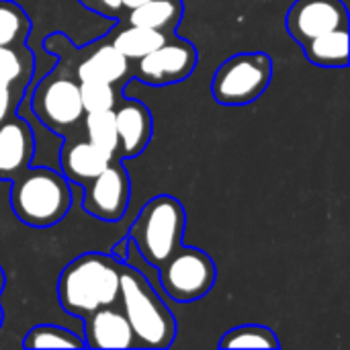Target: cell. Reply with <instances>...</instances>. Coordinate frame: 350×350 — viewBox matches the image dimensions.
<instances>
[{
  "mask_svg": "<svg viewBox=\"0 0 350 350\" xmlns=\"http://www.w3.org/2000/svg\"><path fill=\"white\" fill-rule=\"evenodd\" d=\"M115 123L119 135L117 158H137L146 152L152 139V115L150 109L135 98H121L115 105Z\"/></svg>",
  "mask_w": 350,
  "mask_h": 350,
  "instance_id": "12",
  "label": "cell"
},
{
  "mask_svg": "<svg viewBox=\"0 0 350 350\" xmlns=\"http://www.w3.org/2000/svg\"><path fill=\"white\" fill-rule=\"evenodd\" d=\"M117 156L94 146L86 137L78 139H66L62 152H59V164H62V174L70 183L84 185L98 176Z\"/></svg>",
  "mask_w": 350,
  "mask_h": 350,
  "instance_id": "14",
  "label": "cell"
},
{
  "mask_svg": "<svg viewBox=\"0 0 350 350\" xmlns=\"http://www.w3.org/2000/svg\"><path fill=\"white\" fill-rule=\"evenodd\" d=\"M23 347L25 349H84V340L80 334H74L72 330H66L62 326L39 324L25 334Z\"/></svg>",
  "mask_w": 350,
  "mask_h": 350,
  "instance_id": "22",
  "label": "cell"
},
{
  "mask_svg": "<svg viewBox=\"0 0 350 350\" xmlns=\"http://www.w3.org/2000/svg\"><path fill=\"white\" fill-rule=\"evenodd\" d=\"M197 59V47L191 41L172 35L158 49L135 59V70L129 74L150 86L176 84L187 80L195 72Z\"/></svg>",
  "mask_w": 350,
  "mask_h": 350,
  "instance_id": "8",
  "label": "cell"
},
{
  "mask_svg": "<svg viewBox=\"0 0 350 350\" xmlns=\"http://www.w3.org/2000/svg\"><path fill=\"white\" fill-rule=\"evenodd\" d=\"M123 260L113 254L86 252L76 256L59 275L57 299L66 314L84 318L119 299Z\"/></svg>",
  "mask_w": 350,
  "mask_h": 350,
  "instance_id": "1",
  "label": "cell"
},
{
  "mask_svg": "<svg viewBox=\"0 0 350 350\" xmlns=\"http://www.w3.org/2000/svg\"><path fill=\"white\" fill-rule=\"evenodd\" d=\"M33 115L53 133L70 135L84 119L80 82L66 66H55L33 88Z\"/></svg>",
  "mask_w": 350,
  "mask_h": 350,
  "instance_id": "6",
  "label": "cell"
},
{
  "mask_svg": "<svg viewBox=\"0 0 350 350\" xmlns=\"http://www.w3.org/2000/svg\"><path fill=\"white\" fill-rule=\"evenodd\" d=\"M158 269L164 293L176 304H193L205 297L217 279L213 258L191 246H178Z\"/></svg>",
  "mask_w": 350,
  "mask_h": 350,
  "instance_id": "7",
  "label": "cell"
},
{
  "mask_svg": "<svg viewBox=\"0 0 350 350\" xmlns=\"http://www.w3.org/2000/svg\"><path fill=\"white\" fill-rule=\"evenodd\" d=\"M84 349H139L133 330L121 310L115 306H105L84 316Z\"/></svg>",
  "mask_w": 350,
  "mask_h": 350,
  "instance_id": "11",
  "label": "cell"
},
{
  "mask_svg": "<svg viewBox=\"0 0 350 350\" xmlns=\"http://www.w3.org/2000/svg\"><path fill=\"white\" fill-rule=\"evenodd\" d=\"M84 131H86L88 142H92L94 146L117 156L119 135H117V123H115V111L113 109L84 113Z\"/></svg>",
  "mask_w": 350,
  "mask_h": 350,
  "instance_id": "23",
  "label": "cell"
},
{
  "mask_svg": "<svg viewBox=\"0 0 350 350\" xmlns=\"http://www.w3.org/2000/svg\"><path fill=\"white\" fill-rule=\"evenodd\" d=\"M86 10H92L100 16L113 18V21H121L125 14V8L121 4V0H78Z\"/></svg>",
  "mask_w": 350,
  "mask_h": 350,
  "instance_id": "25",
  "label": "cell"
},
{
  "mask_svg": "<svg viewBox=\"0 0 350 350\" xmlns=\"http://www.w3.org/2000/svg\"><path fill=\"white\" fill-rule=\"evenodd\" d=\"M82 187V209L94 219L115 224L127 213L131 183L121 158H115L98 176L84 183Z\"/></svg>",
  "mask_w": 350,
  "mask_h": 350,
  "instance_id": "9",
  "label": "cell"
},
{
  "mask_svg": "<svg viewBox=\"0 0 350 350\" xmlns=\"http://www.w3.org/2000/svg\"><path fill=\"white\" fill-rule=\"evenodd\" d=\"M78 82H109L117 84L129 76V59L119 53L111 43L94 47L76 68Z\"/></svg>",
  "mask_w": 350,
  "mask_h": 350,
  "instance_id": "15",
  "label": "cell"
},
{
  "mask_svg": "<svg viewBox=\"0 0 350 350\" xmlns=\"http://www.w3.org/2000/svg\"><path fill=\"white\" fill-rule=\"evenodd\" d=\"M4 283H6V277H4V271H2V267H0V293H2V289H4Z\"/></svg>",
  "mask_w": 350,
  "mask_h": 350,
  "instance_id": "28",
  "label": "cell"
},
{
  "mask_svg": "<svg viewBox=\"0 0 350 350\" xmlns=\"http://www.w3.org/2000/svg\"><path fill=\"white\" fill-rule=\"evenodd\" d=\"M31 33V18L12 0H0V45L21 47Z\"/></svg>",
  "mask_w": 350,
  "mask_h": 350,
  "instance_id": "21",
  "label": "cell"
},
{
  "mask_svg": "<svg viewBox=\"0 0 350 350\" xmlns=\"http://www.w3.org/2000/svg\"><path fill=\"white\" fill-rule=\"evenodd\" d=\"M185 226L183 203L170 195H158L142 207L127 238L150 267H160L183 244Z\"/></svg>",
  "mask_w": 350,
  "mask_h": 350,
  "instance_id": "4",
  "label": "cell"
},
{
  "mask_svg": "<svg viewBox=\"0 0 350 350\" xmlns=\"http://www.w3.org/2000/svg\"><path fill=\"white\" fill-rule=\"evenodd\" d=\"M306 57L320 68H345L349 64V27L328 31L320 37L306 41Z\"/></svg>",
  "mask_w": 350,
  "mask_h": 350,
  "instance_id": "18",
  "label": "cell"
},
{
  "mask_svg": "<svg viewBox=\"0 0 350 350\" xmlns=\"http://www.w3.org/2000/svg\"><path fill=\"white\" fill-rule=\"evenodd\" d=\"M273 80V59L265 51L228 57L213 74L211 94L221 107H246L258 100Z\"/></svg>",
  "mask_w": 350,
  "mask_h": 350,
  "instance_id": "5",
  "label": "cell"
},
{
  "mask_svg": "<svg viewBox=\"0 0 350 350\" xmlns=\"http://www.w3.org/2000/svg\"><path fill=\"white\" fill-rule=\"evenodd\" d=\"M281 347L277 334L269 326L260 324H244L228 330L221 340L219 349H269L277 350Z\"/></svg>",
  "mask_w": 350,
  "mask_h": 350,
  "instance_id": "20",
  "label": "cell"
},
{
  "mask_svg": "<svg viewBox=\"0 0 350 350\" xmlns=\"http://www.w3.org/2000/svg\"><path fill=\"white\" fill-rule=\"evenodd\" d=\"M144 2H148V0H121V4H123L125 10L135 8V6H139V4H144Z\"/></svg>",
  "mask_w": 350,
  "mask_h": 350,
  "instance_id": "27",
  "label": "cell"
},
{
  "mask_svg": "<svg viewBox=\"0 0 350 350\" xmlns=\"http://www.w3.org/2000/svg\"><path fill=\"white\" fill-rule=\"evenodd\" d=\"M23 96H25V90L21 88H10V86L0 88V123L16 113V105L21 103Z\"/></svg>",
  "mask_w": 350,
  "mask_h": 350,
  "instance_id": "26",
  "label": "cell"
},
{
  "mask_svg": "<svg viewBox=\"0 0 350 350\" xmlns=\"http://www.w3.org/2000/svg\"><path fill=\"white\" fill-rule=\"evenodd\" d=\"M176 35V33H174ZM172 35L150 29V27H137V25H125L115 29L109 35V43L123 53L129 62H135L150 51L158 49L162 43H166Z\"/></svg>",
  "mask_w": 350,
  "mask_h": 350,
  "instance_id": "17",
  "label": "cell"
},
{
  "mask_svg": "<svg viewBox=\"0 0 350 350\" xmlns=\"http://www.w3.org/2000/svg\"><path fill=\"white\" fill-rule=\"evenodd\" d=\"M2 320H4V314H2V308H0V326H2Z\"/></svg>",
  "mask_w": 350,
  "mask_h": 350,
  "instance_id": "29",
  "label": "cell"
},
{
  "mask_svg": "<svg viewBox=\"0 0 350 350\" xmlns=\"http://www.w3.org/2000/svg\"><path fill=\"white\" fill-rule=\"evenodd\" d=\"M185 12L183 0H148L135 8L125 10V25L150 27L168 35H174Z\"/></svg>",
  "mask_w": 350,
  "mask_h": 350,
  "instance_id": "16",
  "label": "cell"
},
{
  "mask_svg": "<svg viewBox=\"0 0 350 350\" xmlns=\"http://www.w3.org/2000/svg\"><path fill=\"white\" fill-rule=\"evenodd\" d=\"M117 304H121L139 349H168L174 342V314L137 269L123 265Z\"/></svg>",
  "mask_w": 350,
  "mask_h": 350,
  "instance_id": "3",
  "label": "cell"
},
{
  "mask_svg": "<svg viewBox=\"0 0 350 350\" xmlns=\"http://www.w3.org/2000/svg\"><path fill=\"white\" fill-rule=\"evenodd\" d=\"M80 98L84 113L115 109L117 90L109 82H80Z\"/></svg>",
  "mask_w": 350,
  "mask_h": 350,
  "instance_id": "24",
  "label": "cell"
},
{
  "mask_svg": "<svg viewBox=\"0 0 350 350\" xmlns=\"http://www.w3.org/2000/svg\"><path fill=\"white\" fill-rule=\"evenodd\" d=\"M285 27L293 41L304 45L328 31L349 27V12L342 0H295L287 12Z\"/></svg>",
  "mask_w": 350,
  "mask_h": 350,
  "instance_id": "10",
  "label": "cell"
},
{
  "mask_svg": "<svg viewBox=\"0 0 350 350\" xmlns=\"http://www.w3.org/2000/svg\"><path fill=\"white\" fill-rule=\"evenodd\" d=\"M10 183L12 211L29 228H53L72 207L70 180L47 166H27Z\"/></svg>",
  "mask_w": 350,
  "mask_h": 350,
  "instance_id": "2",
  "label": "cell"
},
{
  "mask_svg": "<svg viewBox=\"0 0 350 350\" xmlns=\"http://www.w3.org/2000/svg\"><path fill=\"white\" fill-rule=\"evenodd\" d=\"M35 70V57L27 49L21 47H2L0 45V80L12 88H27Z\"/></svg>",
  "mask_w": 350,
  "mask_h": 350,
  "instance_id": "19",
  "label": "cell"
},
{
  "mask_svg": "<svg viewBox=\"0 0 350 350\" xmlns=\"http://www.w3.org/2000/svg\"><path fill=\"white\" fill-rule=\"evenodd\" d=\"M35 154V137L29 121L10 115L0 123V180H12L27 166Z\"/></svg>",
  "mask_w": 350,
  "mask_h": 350,
  "instance_id": "13",
  "label": "cell"
}]
</instances>
